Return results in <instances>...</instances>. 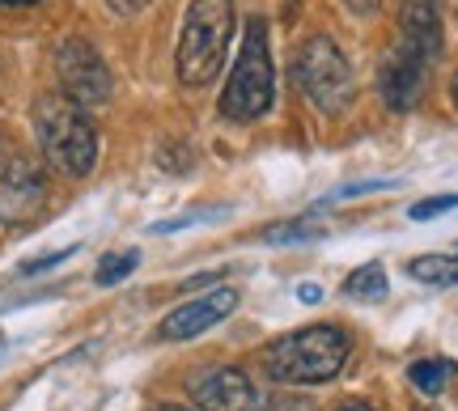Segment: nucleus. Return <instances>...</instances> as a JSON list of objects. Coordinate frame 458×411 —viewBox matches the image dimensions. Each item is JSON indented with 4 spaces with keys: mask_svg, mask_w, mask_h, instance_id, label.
Masks as SVG:
<instances>
[{
    "mask_svg": "<svg viewBox=\"0 0 458 411\" xmlns=\"http://www.w3.org/2000/svg\"><path fill=\"white\" fill-rule=\"evenodd\" d=\"M34 136L47 165L64 179H85L98 165V128L89 111L64 94H43L34 102Z\"/></svg>",
    "mask_w": 458,
    "mask_h": 411,
    "instance_id": "1",
    "label": "nucleus"
},
{
    "mask_svg": "<svg viewBox=\"0 0 458 411\" xmlns=\"http://www.w3.org/2000/svg\"><path fill=\"white\" fill-rule=\"evenodd\" d=\"M348 348H352L348 331L331 327V323H314V327H301L267 348L263 369L272 382H284V386H318L344 369Z\"/></svg>",
    "mask_w": 458,
    "mask_h": 411,
    "instance_id": "2",
    "label": "nucleus"
},
{
    "mask_svg": "<svg viewBox=\"0 0 458 411\" xmlns=\"http://www.w3.org/2000/svg\"><path fill=\"white\" fill-rule=\"evenodd\" d=\"M272 98H276V72H272L267 26H263V17H250L238 64L229 72L225 94H221V115L233 123H250V119H263L272 111Z\"/></svg>",
    "mask_w": 458,
    "mask_h": 411,
    "instance_id": "3",
    "label": "nucleus"
},
{
    "mask_svg": "<svg viewBox=\"0 0 458 411\" xmlns=\"http://www.w3.org/2000/svg\"><path fill=\"white\" fill-rule=\"evenodd\" d=\"M233 38V0H191L179 38V81L208 85L225 64V47Z\"/></svg>",
    "mask_w": 458,
    "mask_h": 411,
    "instance_id": "4",
    "label": "nucleus"
},
{
    "mask_svg": "<svg viewBox=\"0 0 458 411\" xmlns=\"http://www.w3.org/2000/svg\"><path fill=\"white\" fill-rule=\"evenodd\" d=\"M297 85L306 89V98L323 111V115H340L357 98V81H352V64L327 34H314L297 51Z\"/></svg>",
    "mask_w": 458,
    "mask_h": 411,
    "instance_id": "5",
    "label": "nucleus"
},
{
    "mask_svg": "<svg viewBox=\"0 0 458 411\" xmlns=\"http://www.w3.org/2000/svg\"><path fill=\"white\" fill-rule=\"evenodd\" d=\"M47 208V174L21 148L0 145V225L17 230L30 225Z\"/></svg>",
    "mask_w": 458,
    "mask_h": 411,
    "instance_id": "6",
    "label": "nucleus"
},
{
    "mask_svg": "<svg viewBox=\"0 0 458 411\" xmlns=\"http://www.w3.org/2000/svg\"><path fill=\"white\" fill-rule=\"evenodd\" d=\"M55 77H60V94L77 106H102L111 98V68L102 64L98 47L89 38H64L55 47Z\"/></svg>",
    "mask_w": 458,
    "mask_h": 411,
    "instance_id": "7",
    "label": "nucleus"
},
{
    "mask_svg": "<svg viewBox=\"0 0 458 411\" xmlns=\"http://www.w3.org/2000/svg\"><path fill=\"white\" fill-rule=\"evenodd\" d=\"M191 398H196L199 411H263L267 398L255 382L246 378L242 369H208L204 378L191 382Z\"/></svg>",
    "mask_w": 458,
    "mask_h": 411,
    "instance_id": "8",
    "label": "nucleus"
},
{
    "mask_svg": "<svg viewBox=\"0 0 458 411\" xmlns=\"http://www.w3.org/2000/svg\"><path fill=\"white\" fill-rule=\"evenodd\" d=\"M428 68H433V55L408 47V43H394V51L382 64V81H377L382 85V102L391 111H411L420 102V94H425Z\"/></svg>",
    "mask_w": 458,
    "mask_h": 411,
    "instance_id": "9",
    "label": "nucleus"
},
{
    "mask_svg": "<svg viewBox=\"0 0 458 411\" xmlns=\"http://www.w3.org/2000/svg\"><path fill=\"white\" fill-rule=\"evenodd\" d=\"M233 306H238V289H213V293L196 297V301H182V306H174V310L162 318V327H157V335L162 340H196V335H204L208 327H216L221 318H229L233 314Z\"/></svg>",
    "mask_w": 458,
    "mask_h": 411,
    "instance_id": "10",
    "label": "nucleus"
},
{
    "mask_svg": "<svg viewBox=\"0 0 458 411\" xmlns=\"http://www.w3.org/2000/svg\"><path fill=\"white\" fill-rule=\"evenodd\" d=\"M399 43L442 55V0H403L399 4Z\"/></svg>",
    "mask_w": 458,
    "mask_h": 411,
    "instance_id": "11",
    "label": "nucleus"
},
{
    "mask_svg": "<svg viewBox=\"0 0 458 411\" xmlns=\"http://www.w3.org/2000/svg\"><path fill=\"white\" fill-rule=\"evenodd\" d=\"M454 373H458V365L454 361H445V356H428V361H416L408 369V382L420 390V395H442L445 386L454 382Z\"/></svg>",
    "mask_w": 458,
    "mask_h": 411,
    "instance_id": "12",
    "label": "nucleus"
},
{
    "mask_svg": "<svg viewBox=\"0 0 458 411\" xmlns=\"http://www.w3.org/2000/svg\"><path fill=\"white\" fill-rule=\"evenodd\" d=\"M408 276L420 280V284L450 289V284H458V250H454V255H420V259H411Z\"/></svg>",
    "mask_w": 458,
    "mask_h": 411,
    "instance_id": "13",
    "label": "nucleus"
},
{
    "mask_svg": "<svg viewBox=\"0 0 458 411\" xmlns=\"http://www.w3.org/2000/svg\"><path fill=\"white\" fill-rule=\"evenodd\" d=\"M327 225H318L314 216H301V221H280V225H267L259 233L263 247H297V242H314V238H323Z\"/></svg>",
    "mask_w": 458,
    "mask_h": 411,
    "instance_id": "14",
    "label": "nucleus"
},
{
    "mask_svg": "<svg viewBox=\"0 0 458 411\" xmlns=\"http://www.w3.org/2000/svg\"><path fill=\"white\" fill-rule=\"evenodd\" d=\"M344 293L352 297V301H382L386 297V272H382V264L357 267L352 276L344 280Z\"/></svg>",
    "mask_w": 458,
    "mask_h": 411,
    "instance_id": "15",
    "label": "nucleus"
},
{
    "mask_svg": "<svg viewBox=\"0 0 458 411\" xmlns=\"http://www.w3.org/2000/svg\"><path fill=\"white\" fill-rule=\"evenodd\" d=\"M136 264H140V250H114V255H106V259L98 264L94 280H98L102 289H111V284H119V280H128L131 272H136Z\"/></svg>",
    "mask_w": 458,
    "mask_h": 411,
    "instance_id": "16",
    "label": "nucleus"
},
{
    "mask_svg": "<svg viewBox=\"0 0 458 411\" xmlns=\"http://www.w3.org/2000/svg\"><path fill=\"white\" fill-rule=\"evenodd\" d=\"M458 208V196H433V199H420V204H411V221H433V216L450 213Z\"/></svg>",
    "mask_w": 458,
    "mask_h": 411,
    "instance_id": "17",
    "label": "nucleus"
},
{
    "mask_svg": "<svg viewBox=\"0 0 458 411\" xmlns=\"http://www.w3.org/2000/svg\"><path fill=\"white\" fill-rule=\"evenodd\" d=\"M72 250H77V247H64V250H55V255H43V259H30V264L21 267V272H26V276H30V272H43V267H51V264H60V259H68Z\"/></svg>",
    "mask_w": 458,
    "mask_h": 411,
    "instance_id": "18",
    "label": "nucleus"
},
{
    "mask_svg": "<svg viewBox=\"0 0 458 411\" xmlns=\"http://www.w3.org/2000/svg\"><path fill=\"white\" fill-rule=\"evenodd\" d=\"M106 4H111L114 13H123V17H131V13H140V9H145L148 0H106Z\"/></svg>",
    "mask_w": 458,
    "mask_h": 411,
    "instance_id": "19",
    "label": "nucleus"
},
{
    "mask_svg": "<svg viewBox=\"0 0 458 411\" xmlns=\"http://www.w3.org/2000/svg\"><path fill=\"white\" fill-rule=\"evenodd\" d=\"M382 0H348V9H357V13H374Z\"/></svg>",
    "mask_w": 458,
    "mask_h": 411,
    "instance_id": "20",
    "label": "nucleus"
},
{
    "mask_svg": "<svg viewBox=\"0 0 458 411\" xmlns=\"http://www.w3.org/2000/svg\"><path fill=\"white\" fill-rule=\"evenodd\" d=\"M297 297H301V301H318V297H323V289H318V284H306Z\"/></svg>",
    "mask_w": 458,
    "mask_h": 411,
    "instance_id": "21",
    "label": "nucleus"
},
{
    "mask_svg": "<svg viewBox=\"0 0 458 411\" xmlns=\"http://www.w3.org/2000/svg\"><path fill=\"white\" fill-rule=\"evenodd\" d=\"M340 411H374V407H369V403H357V398H352V403H340Z\"/></svg>",
    "mask_w": 458,
    "mask_h": 411,
    "instance_id": "22",
    "label": "nucleus"
},
{
    "mask_svg": "<svg viewBox=\"0 0 458 411\" xmlns=\"http://www.w3.org/2000/svg\"><path fill=\"white\" fill-rule=\"evenodd\" d=\"M4 9H17V4H34V0H0Z\"/></svg>",
    "mask_w": 458,
    "mask_h": 411,
    "instance_id": "23",
    "label": "nucleus"
},
{
    "mask_svg": "<svg viewBox=\"0 0 458 411\" xmlns=\"http://www.w3.org/2000/svg\"><path fill=\"white\" fill-rule=\"evenodd\" d=\"M450 94H454V102H458V72H454V85H450Z\"/></svg>",
    "mask_w": 458,
    "mask_h": 411,
    "instance_id": "24",
    "label": "nucleus"
},
{
    "mask_svg": "<svg viewBox=\"0 0 458 411\" xmlns=\"http://www.w3.org/2000/svg\"><path fill=\"white\" fill-rule=\"evenodd\" d=\"M157 411H187V407H157Z\"/></svg>",
    "mask_w": 458,
    "mask_h": 411,
    "instance_id": "25",
    "label": "nucleus"
}]
</instances>
